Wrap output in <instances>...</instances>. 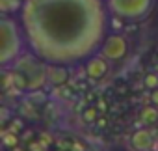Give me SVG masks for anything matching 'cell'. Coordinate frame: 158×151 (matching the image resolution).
I'll use <instances>...</instances> for the list:
<instances>
[{"label":"cell","instance_id":"13","mask_svg":"<svg viewBox=\"0 0 158 151\" xmlns=\"http://www.w3.org/2000/svg\"><path fill=\"white\" fill-rule=\"evenodd\" d=\"M151 103L158 106V88H154V90L151 92Z\"/></svg>","mask_w":158,"mask_h":151},{"label":"cell","instance_id":"3","mask_svg":"<svg viewBox=\"0 0 158 151\" xmlns=\"http://www.w3.org/2000/svg\"><path fill=\"white\" fill-rule=\"evenodd\" d=\"M112 19L138 23L149 17L156 0H106Z\"/></svg>","mask_w":158,"mask_h":151},{"label":"cell","instance_id":"9","mask_svg":"<svg viewBox=\"0 0 158 151\" xmlns=\"http://www.w3.org/2000/svg\"><path fill=\"white\" fill-rule=\"evenodd\" d=\"M139 119L143 121V125H147V127H152V125H156L158 123V106L156 105H145L143 108H141V112H139Z\"/></svg>","mask_w":158,"mask_h":151},{"label":"cell","instance_id":"7","mask_svg":"<svg viewBox=\"0 0 158 151\" xmlns=\"http://www.w3.org/2000/svg\"><path fill=\"white\" fill-rule=\"evenodd\" d=\"M130 145H132L134 151L152 149V145H154V134L149 129H138L130 136Z\"/></svg>","mask_w":158,"mask_h":151},{"label":"cell","instance_id":"1","mask_svg":"<svg viewBox=\"0 0 158 151\" xmlns=\"http://www.w3.org/2000/svg\"><path fill=\"white\" fill-rule=\"evenodd\" d=\"M28 50L48 65H80L110 34L106 0H24L17 13Z\"/></svg>","mask_w":158,"mask_h":151},{"label":"cell","instance_id":"15","mask_svg":"<svg viewBox=\"0 0 158 151\" xmlns=\"http://www.w3.org/2000/svg\"><path fill=\"white\" fill-rule=\"evenodd\" d=\"M156 151H158V145H156Z\"/></svg>","mask_w":158,"mask_h":151},{"label":"cell","instance_id":"5","mask_svg":"<svg viewBox=\"0 0 158 151\" xmlns=\"http://www.w3.org/2000/svg\"><path fill=\"white\" fill-rule=\"evenodd\" d=\"M101 54H104L110 62H121L128 54V41L121 34H108L101 47Z\"/></svg>","mask_w":158,"mask_h":151},{"label":"cell","instance_id":"11","mask_svg":"<svg viewBox=\"0 0 158 151\" xmlns=\"http://www.w3.org/2000/svg\"><path fill=\"white\" fill-rule=\"evenodd\" d=\"M143 84H145V88H149V90L158 88V75H156V73H149V75H145Z\"/></svg>","mask_w":158,"mask_h":151},{"label":"cell","instance_id":"2","mask_svg":"<svg viewBox=\"0 0 158 151\" xmlns=\"http://www.w3.org/2000/svg\"><path fill=\"white\" fill-rule=\"evenodd\" d=\"M0 36H2V45H0V65L11 67L26 50L28 41L23 30V24L17 15H6L0 17Z\"/></svg>","mask_w":158,"mask_h":151},{"label":"cell","instance_id":"14","mask_svg":"<svg viewBox=\"0 0 158 151\" xmlns=\"http://www.w3.org/2000/svg\"><path fill=\"white\" fill-rule=\"evenodd\" d=\"M145 151H156V149H145Z\"/></svg>","mask_w":158,"mask_h":151},{"label":"cell","instance_id":"4","mask_svg":"<svg viewBox=\"0 0 158 151\" xmlns=\"http://www.w3.org/2000/svg\"><path fill=\"white\" fill-rule=\"evenodd\" d=\"M13 67H17L28 80V90L30 92H37L45 86V82L48 80V63H45L41 58H37L34 52L26 50L15 63Z\"/></svg>","mask_w":158,"mask_h":151},{"label":"cell","instance_id":"6","mask_svg":"<svg viewBox=\"0 0 158 151\" xmlns=\"http://www.w3.org/2000/svg\"><path fill=\"white\" fill-rule=\"evenodd\" d=\"M82 65H84V69H86L88 79H91V80H101V79H104L106 75H108V71H110V60H108L104 54H101V52H97V54H93L91 58H88Z\"/></svg>","mask_w":158,"mask_h":151},{"label":"cell","instance_id":"8","mask_svg":"<svg viewBox=\"0 0 158 151\" xmlns=\"http://www.w3.org/2000/svg\"><path fill=\"white\" fill-rule=\"evenodd\" d=\"M69 80L67 65H48V82L54 86H63Z\"/></svg>","mask_w":158,"mask_h":151},{"label":"cell","instance_id":"10","mask_svg":"<svg viewBox=\"0 0 158 151\" xmlns=\"http://www.w3.org/2000/svg\"><path fill=\"white\" fill-rule=\"evenodd\" d=\"M24 4V0H0V10L6 15H17Z\"/></svg>","mask_w":158,"mask_h":151},{"label":"cell","instance_id":"12","mask_svg":"<svg viewBox=\"0 0 158 151\" xmlns=\"http://www.w3.org/2000/svg\"><path fill=\"white\" fill-rule=\"evenodd\" d=\"M84 119H86V121H95V119H97V108H95V106L86 108V112H84Z\"/></svg>","mask_w":158,"mask_h":151}]
</instances>
